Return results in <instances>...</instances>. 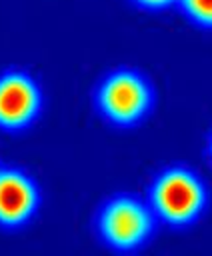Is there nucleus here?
<instances>
[{"label": "nucleus", "mask_w": 212, "mask_h": 256, "mask_svg": "<svg viewBox=\"0 0 212 256\" xmlns=\"http://www.w3.org/2000/svg\"><path fill=\"white\" fill-rule=\"evenodd\" d=\"M156 90L152 80L134 66L108 70L94 86L92 102L96 112L116 128L140 124L154 108Z\"/></svg>", "instance_id": "nucleus-3"}, {"label": "nucleus", "mask_w": 212, "mask_h": 256, "mask_svg": "<svg viewBox=\"0 0 212 256\" xmlns=\"http://www.w3.org/2000/svg\"><path fill=\"white\" fill-rule=\"evenodd\" d=\"M146 200L158 222L172 230L194 226L210 202L208 184L190 166L174 162L160 168L146 186Z\"/></svg>", "instance_id": "nucleus-1"}, {"label": "nucleus", "mask_w": 212, "mask_h": 256, "mask_svg": "<svg viewBox=\"0 0 212 256\" xmlns=\"http://www.w3.org/2000/svg\"><path fill=\"white\" fill-rule=\"evenodd\" d=\"M130 2L144 10H164V8L176 6L178 0H130Z\"/></svg>", "instance_id": "nucleus-7"}, {"label": "nucleus", "mask_w": 212, "mask_h": 256, "mask_svg": "<svg viewBox=\"0 0 212 256\" xmlns=\"http://www.w3.org/2000/svg\"><path fill=\"white\" fill-rule=\"evenodd\" d=\"M176 6L192 24L212 30V0H178Z\"/></svg>", "instance_id": "nucleus-6"}, {"label": "nucleus", "mask_w": 212, "mask_h": 256, "mask_svg": "<svg viewBox=\"0 0 212 256\" xmlns=\"http://www.w3.org/2000/svg\"><path fill=\"white\" fill-rule=\"evenodd\" d=\"M160 222L146 198L132 192H114L104 198L92 218L100 246L114 254L142 252L156 236Z\"/></svg>", "instance_id": "nucleus-2"}, {"label": "nucleus", "mask_w": 212, "mask_h": 256, "mask_svg": "<svg viewBox=\"0 0 212 256\" xmlns=\"http://www.w3.org/2000/svg\"><path fill=\"white\" fill-rule=\"evenodd\" d=\"M44 106L40 82L24 68L0 72V130L20 132L36 122Z\"/></svg>", "instance_id": "nucleus-4"}, {"label": "nucleus", "mask_w": 212, "mask_h": 256, "mask_svg": "<svg viewBox=\"0 0 212 256\" xmlns=\"http://www.w3.org/2000/svg\"><path fill=\"white\" fill-rule=\"evenodd\" d=\"M206 156H208V160H210V164H212V130H210L208 140H206Z\"/></svg>", "instance_id": "nucleus-8"}, {"label": "nucleus", "mask_w": 212, "mask_h": 256, "mask_svg": "<svg viewBox=\"0 0 212 256\" xmlns=\"http://www.w3.org/2000/svg\"><path fill=\"white\" fill-rule=\"evenodd\" d=\"M42 204L36 178L22 166L0 164V230L14 232L32 222Z\"/></svg>", "instance_id": "nucleus-5"}, {"label": "nucleus", "mask_w": 212, "mask_h": 256, "mask_svg": "<svg viewBox=\"0 0 212 256\" xmlns=\"http://www.w3.org/2000/svg\"><path fill=\"white\" fill-rule=\"evenodd\" d=\"M0 164H2V162H0Z\"/></svg>", "instance_id": "nucleus-9"}]
</instances>
